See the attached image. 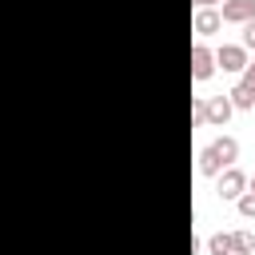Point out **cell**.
<instances>
[{
    "instance_id": "1",
    "label": "cell",
    "mask_w": 255,
    "mask_h": 255,
    "mask_svg": "<svg viewBox=\"0 0 255 255\" xmlns=\"http://www.w3.org/2000/svg\"><path fill=\"white\" fill-rule=\"evenodd\" d=\"M219 20L223 24H247V20H255V0H223Z\"/></svg>"
},
{
    "instance_id": "2",
    "label": "cell",
    "mask_w": 255,
    "mask_h": 255,
    "mask_svg": "<svg viewBox=\"0 0 255 255\" xmlns=\"http://www.w3.org/2000/svg\"><path fill=\"white\" fill-rule=\"evenodd\" d=\"M215 64H219L223 72H243V68H247V48H243V44H223V48L215 52Z\"/></svg>"
},
{
    "instance_id": "3",
    "label": "cell",
    "mask_w": 255,
    "mask_h": 255,
    "mask_svg": "<svg viewBox=\"0 0 255 255\" xmlns=\"http://www.w3.org/2000/svg\"><path fill=\"white\" fill-rule=\"evenodd\" d=\"M211 72H215V56H211L203 44H195V48H191V80L203 84V80H211Z\"/></svg>"
},
{
    "instance_id": "4",
    "label": "cell",
    "mask_w": 255,
    "mask_h": 255,
    "mask_svg": "<svg viewBox=\"0 0 255 255\" xmlns=\"http://www.w3.org/2000/svg\"><path fill=\"white\" fill-rule=\"evenodd\" d=\"M243 187H247V175H243L239 167H227V171L219 175V199H239Z\"/></svg>"
},
{
    "instance_id": "5",
    "label": "cell",
    "mask_w": 255,
    "mask_h": 255,
    "mask_svg": "<svg viewBox=\"0 0 255 255\" xmlns=\"http://www.w3.org/2000/svg\"><path fill=\"white\" fill-rule=\"evenodd\" d=\"M231 112H235V108H231L227 96H211V100H207V124H227Z\"/></svg>"
},
{
    "instance_id": "6",
    "label": "cell",
    "mask_w": 255,
    "mask_h": 255,
    "mask_svg": "<svg viewBox=\"0 0 255 255\" xmlns=\"http://www.w3.org/2000/svg\"><path fill=\"white\" fill-rule=\"evenodd\" d=\"M219 24H223V20H219V12H215V8H199V12H195V32H199V36L219 32Z\"/></svg>"
},
{
    "instance_id": "7",
    "label": "cell",
    "mask_w": 255,
    "mask_h": 255,
    "mask_svg": "<svg viewBox=\"0 0 255 255\" xmlns=\"http://www.w3.org/2000/svg\"><path fill=\"white\" fill-rule=\"evenodd\" d=\"M227 100H231V108H239V112H251V108H255V92H251L247 84H235V88L227 92Z\"/></svg>"
},
{
    "instance_id": "8",
    "label": "cell",
    "mask_w": 255,
    "mask_h": 255,
    "mask_svg": "<svg viewBox=\"0 0 255 255\" xmlns=\"http://www.w3.org/2000/svg\"><path fill=\"white\" fill-rule=\"evenodd\" d=\"M211 147H215V155L223 159V167H231V163H235V155H239V143H235L231 135H223V139H215Z\"/></svg>"
},
{
    "instance_id": "9",
    "label": "cell",
    "mask_w": 255,
    "mask_h": 255,
    "mask_svg": "<svg viewBox=\"0 0 255 255\" xmlns=\"http://www.w3.org/2000/svg\"><path fill=\"white\" fill-rule=\"evenodd\" d=\"M223 171V159L215 155V147H203L199 151V175H219Z\"/></svg>"
},
{
    "instance_id": "10",
    "label": "cell",
    "mask_w": 255,
    "mask_h": 255,
    "mask_svg": "<svg viewBox=\"0 0 255 255\" xmlns=\"http://www.w3.org/2000/svg\"><path fill=\"white\" fill-rule=\"evenodd\" d=\"M207 247H211V255H235L231 235H211V239H207Z\"/></svg>"
},
{
    "instance_id": "11",
    "label": "cell",
    "mask_w": 255,
    "mask_h": 255,
    "mask_svg": "<svg viewBox=\"0 0 255 255\" xmlns=\"http://www.w3.org/2000/svg\"><path fill=\"white\" fill-rule=\"evenodd\" d=\"M231 247H235V255H247L255 247V235L251 231H239V235H231Z\"/></svg>"
},
{
    "instance_id": "12",
    "label": "cell",
    "mask_w": 255,
    "mask_h": 255,
    "mask_svg": "<svg viewBox=\"0 0 255 255\" xmlns=\"http://www.w3.org/2000/svg\"><path fill=\"white\" fill-rule=\"evenodd\" d=\"M239 215H243V219H255V191L239 195Z\"/></svg>"
},
{
    "instance_id": "13",
    "label": "cell",
    "mask_w": 255,
    "mask_h": 255,
    "mask_svg": "<svg viewBox=\"0 0 255 255\" xmlns=\"http://www.w3.org/2000/svg\"><path fill=\"white\" fill-rule=\"evenodd\" d=\"M191 124H207V104H203V100H195V108H191Z\"/></svg>"
},
{
    "instance_id": "14",
    "label": "cell",
    "mask_w": 255,
    "mask_h": 255,
    "mask_svg": "<svg viewBox=\"0 0 255 255\" xmlns=\"http://www.w3.org/2000/svg\"><path fill=\"white\" fill-rule=\"evenodd\" d=\"M243 48H255V20L243 24Z\"/></svg>"
},
{
    "instance_id": "15",
    "label": "cell",
    "mask_w": 255,
    "mask_h": 255,
    "mask_svg": "<svg viewBox=\"0 0 255 255\" xmlns=\"http://www.w3.org/2000/svg\"><path fill=\"white\" fill-rule=\"evenodd\" d=\"M243 84L255 92V60H247V68H243Z\"/></svg>"
},
{
    "instance_id": "16",
    "label": "cell",
    "mask_w": 255,
    "mask_h": 255,
    "mask_svg": "<svg viewBox=\"0 0 255 255\" xmlns=\"http://www.w3.org/2000/svg\"><path fill=\"white\" fill-rule=\"evenodd\" d=\"M195 4H199V8H215L219 0H195Z\"/></svg>"
},
{
    "instance_id": "17",
    "label": "cell",
    "mask_w": 255,
    "mask_h": 255,
    "mask_svg": "<svg viewBox=\"0 0 255 255\" xmlns=\"http://www.w3.org/2000/svg\"><path fill=\"white\" fill-rule=\"evenodd\" d=\"M251 191H255V179H251Z\"/></svg>"
},
{
    "instance_id": "18",
    "label": "cell",
    "mask_w": 255,
    "mask_h": 255,
    "mask_svg": "<svg viewBox=\"0 0 255 255\" xmlns=\"http://www.w3.org/2000/svg\"><path fill=\"white\" fill-rule=\"evenodd\" d=\"M251 112H255V108H251Z\"/></svg>"
}]
</instances>
